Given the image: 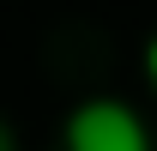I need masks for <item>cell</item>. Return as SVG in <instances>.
I'll return each mask as SVG.
<instances>
[{"label": "cell", "instance_id": "cell-1", "mask_svg": "<svg viewBox=\"0 0 157 151\" xmlns=\"http://www.w3.org/2000/svg\"><path fill=\"white\" fill-rule=\"evenodd\" d=\"M67 151H151V127H145V115L115 103V97H91V103H78L67 115V127H60Z\"/></svg>", "mask_w": 157, "mask_h": 151}, {"label": "cell", "instance_id": "cell-2", "mask_svg": "<svg viewBox=\"0 0 157 151\" xmlns=\"http://www.w3.org/2000/svg\"><path fill=\"white\" fill-rule=\"evenodd\" d=\"M145 79H151V91H157V37L145 42Z\"/></svg>", "mask_w": 157, "mask_h": 151}, {"label": "cell", "instance_id": "cell-3", "mask_svg": "<svg viewBox=\"0 0 157 151\" xmlns=\"http://www.w3.org/2000/svg\"><path fill=\"white\" fill-rule=\"evenodd\" d=\"M0 151H18V139H12V127L0 121Z\"/></svg>", "mask_w": 157, "mask_h": 151}]
</instances>
